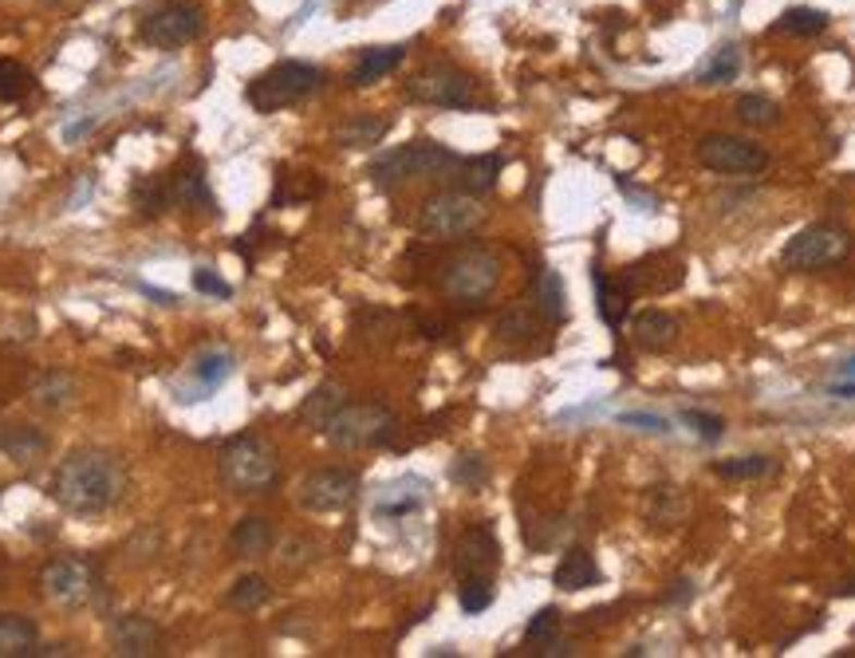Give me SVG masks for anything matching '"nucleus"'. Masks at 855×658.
<instances>
[{"instance_id": "412c9836", "label": "nucleus", "mask_w": 855, "mask_h": 658, "mask_svg": "<svg viewBox=\"0 0 855 658\" xmlns=\"http://www.w3.org/2000/svg\"><path fill=\"white\" fill-rule=\"evenodd\" d=\"M643 513H647L650 525L674 528V525H682V521H686V513H691V501H686V493H682L679 485H655V489H647Z\"/></svg>"}, {"instance_id": "a211bd4d", "label": "nucleus", "mask_w": 855, "mask_h": 658, "mask_svg": "<svg viewBox=\"0 0 855 658\" xmlns=\"http://www.w3.org/2000/svg\"><path fill=\"white\" fill-rule=\"evenodd\" d=\"M170 190H174V206L213 209V190H209V178H206V170H201L197 158H186V162L170 174Z\"/></svg>"}, {"instance_id": "2eb2a0df", "label": "nucleus", "mask_w": 855, "mask_h": 658, "mask_svg": "<svg viewBox=\"0 0 855 658\" xmlns=\"http://www.w3.org/2000/svg\"><path fill=\"white\" fill-rule=\"evenodd\" d=\"M107 647L119 658H150L162 647V627L150 616H119L107 627Z\"/></svg>"}, {"instance_id": "a19ab883", "label": "nucleus", "mask_w": 855, "mask_h": 658, "mask_svg": "<svg viewBox=\"0 0 855 658\" xmlns=\"http://www.w3.org/2000/svg\"><path fill=\"white\" fill-rule=\"evenodd\" d=\"M450 482L462 485V489H481V485H489V462H485L481 453H462L454 465H450Z\"/></svg>"}, {"instance_id": "7c9ffc66", "label": "nucleus", "mask_w": 855, "mask_h": 658, "mask_svg": "<svg viewBox=\"0 0 855 658\" xmlns=\"http://www.w3.org/2000/svg\"><path fill=\"white\" fill-rule=\"evenodd\" d=\"M32 394H36L40 406L60 411V406H68V402L75 399V379L68 375V370H44L40 379L32 382Z\"/></svg>"}, {"instance_id": "ddd939ff", "label": "nucleus", "mask_w": 855, "mask_h": 658, "mask_svg": "<svg viewBox=\"0 0 855 658\" xmlns=\"http://www.w3.org/2000/svg\"><path fill=\"white\" fill-rule=\"evenodd\" d=\"M40 592L60 607H80L91 599L95 572L91 564H83L75 556H56L40 568Z\"/></svg>"}, {"instance_id": "f3484780", "label": "nucleus", "mask_w": 855, "mask_h": 658, "mask_svg": "<svg viewBox=\"0 0 855 658\" xmlns=\"http://www.w3.org/2000/svg\"><path fill=\"white\" fill-rule=\"evenodd\" d=\"M679 340V319L670 316V312L659 308H643L639 316H631V343L647 355H659V351L674 348Z\"/></svg>"}, {"instance_id": "c9c22d12", "label": "nucleus", "mask_w": 855, "mask_h": 658, "mask_svg": "<svg viewBox=\"0 0 855 658\" xmlns=\"http://www.w3.org/2000/svg\"><path fill=\"white\" fill-rule=\"evenodd\" d=\"M359 336L367 343H391L399 336V316L387 308H363L359 312Z\"/></svg>"}, {"instance_id": "f257e3e1", "label": "nucleus", "mask_w": 855, "mask_h": 658, "mask_svg": "<svg viewBox=\"0 0 855 658\" xmlns=\"http://www.w3.org/2000/svg\"><path fill=\"white\" fill-rule=\"evenodd\" d=\"M52 501L75 516H99L126 493V465L119 453L75 450L52 474Z\"/></svg>"}, {"instance_id": "5701e85b", "label": "nucleus", "mask_w": 855, "mask_h": 658, "mask_svg": "<svg viewBox=\"0 0 855 658\" xmlns=\"http://www.w3.org/2000/svg\"><path fill=\"white\" fill-rule=\"evenodd\" d=\"M533 308L545 324H564L567 319V292L557 268H540L533 280Z\"/></svg>"}, {"instance_id": "72a5a7b5", "label": "nucleus", "mask_w": 855, "mask_h": 658, "mask_svg": "<svg viewBox=\"0 0 855 658\" xmlns=\"http://www.w3.org/2000/svg\"><path fill=\"white\" fill-rule=\"evenodd\" d=\"M268 599H272V587H268V580L257 576V572H248V576H241L237 584L229 587L225 604L237 607V611H257V607H265Z\"/></svg>"}, {"instance_id": "4468645a", "label": "nucleus", "mask_w": 855, "mask_h": 658, "mask_svg": "<svg viewBox=\"0 0 855 658\" xmlns=\"http://www.w3.org/2000/svg\"><path fill=\"white\" fill-rule=\"evenodd\" d=\"M497 564H501V545H497V533L489 525H469L462 533L454 548V576H493Z\"/></svg>"}, {"instance_id": "0eeeda50", "label": "nucleus", "mask_w": 855, "mask_h": 658, "mask_svg": "<svg viewBox=\"0 0 855 658\" xmlns=\"http://www.w3.org/2000/svg\"><path fill=\"white\" fill-rule=\"evenodd\" d=\"M852 233L835 221H816V226H804L801 233L784 241L781 248V265L789 272H820V268H835L852 257Z\"/></svg>"}, {"instance_id": "58836bf2", "label": "nucleus", "mask_w": 855, "mask_h": 658, "mask_svg": "<svg viewBox=\"0 0 855 658\" xmlns=\"http://www.w3.org/2000/svg\"><path fill=\"white\" fill-rule=\"evenodd\" d=\"M457 604H462L465 616H481L485 607L493 604V576H469V580H457Z\"/></svg>"}, {"instance_id": "dca6fc26", "label": "nucleus", "mask_w": 855, "mask_h": 658, "mask_svg": "<svg viewBox=\"0 0 855 658\" xmlns=\"http://www.w3.org/2000/svg\"><path fill=\"white\" fill-rule=\"evenodd\" d=\"M229 375H233V355L221 348H209L190 363V387H182L178 394H182V402H201L206 394H213Z\"/></svg>"}, {"instance_id": "423d86ee", "label": "nucleus", "mask_w": 855, "mask_h": 658, "mask_svg": "<svg viewBox=\"0 0 855 658\" xmlns=\"http://www.w3.org/2000/svg\"><path fill=\"white\" fill-rule=\"evenodd\" d=\"M323 434L335 450H375L399 434V418L379 402H343L335 418L323 426Z\"/></svg>"}, {"instance_id": "473e14b6", "label": "nucleus", "mask_w": 855, "mask_h": 658, "mask_svg": "<svg viewBox=\"0 0 855 658\" xmlns=\"http://www.w3.org/2000/svg\"><path fill=\"white\" fill-rule=\"evenodd\" d=\"M742 75V48L737 44H725V48H718V52L710 56V63L698 72V83H706V87H722V83H733Z\"/></svg>"}, {"instance_id": "6e6552de", "label": "nucleus", "mask_w": 855, "mask_h": 658, "mask_svg": "<svg viewBox=\"0 0 855 658\" xmlns=\"http://www.w3.org/2000/svg\"><path fill=\"white\" fill-rule=\"evenodd\" d=\"M481 221H485L481 197L465 194V190H438V194L426 197L423 206H418V217H414L418 233L430 241L469 237Z\"/></svg>"}, {"instance_id": "a18cd8bd", "label": "nucleus", "mask_w": 855, "mask_h": 658, "mask_svg": "<svg viewBox=\"0 0 855 658\" xmlns=\"http://www.w3.org/2000/svg\"><path fill=\"white\" fill-rule=\"evenodd\" d=\"M694 596H698L694 580H674V584H670L667 592H662V604H667V607H686Z\"/></svg>"}, {"instance_id": "2f4dec72", "label": "nucleus", "mask_w": 855, "mask_h": 658, "mask_svg": "<svg viewBox=\"0 0 855 658\" xmlns=\"http://www.w3.org/2000/svg\"><path fill=\"white\" fill-rule=\"evenodd\" d=\"M828 28V12L808 9V4H796V9H784L777 16L773 32H784V36H820Z\"/></svg>"}, {"instance_id": "f704fd0d", "label": "nucleus", "mask_w": 855, "mask_h": 658, "mask_svg": "<svg viewBox=\"0 0 855 658\" xmlns=\"http://www.w3.org/2000/svg\"><path fill=\"white\" fill-rule=\"evenodd\" d=\"M44 450H48V438L36 426H12L9 438H4V453L12 462H36Z\"/></svg>"}, {"instance_id": "aec40b11", "label": "nucleus", "mask_w": 855, "mask_h": 658, "mask_svg": "<svg viewBox=\"0 0 855 658\" xmlns=\"http://www.w3.org/2000/svg\"><path fill=\"white\" fill-rule=\"evenodd\" d=\"M272 545H277V528H272L268 516H245V521H237L233 533H229V548H233V556H241V560L268 556Z\"/></svg>"}, {"instance_id": "de8ad7c7", "label": "nucleus", "mask_w": 855, "mask_h": 658, "mask_svg": "<svg viewBox=\"0 0 855 658\" xmlns=\"http://www.w3.org/2000/svg\"><path fill=\"white\" fill-rule=\"evenodd\" d=\"M832 394H840V399H855V382H832Z\"/></svg>"}, {"instance_id": "39448f33", "label": "nucleus", "mask_w": 855, "mask_h": 658, "mask_svg": "<svg viewBox=\"0 0 855 658\" xmlns=\"http://www.w3.org/2000/svg\"><path fill=\"white\" fill-rule=\"evenodd\" d=\"M323 83H328V75H323V68H316V63L280 60V63H272L265 75H257V80L248 83L245 99L253 111L272 114V111H284V107L300 103V99H308V95H316Z\"/></svg>"}, {"instance_id": "bb28decb", "label": "nucleus", "mask_w": 855, "mask_h": 658, "mask_svg": "<svg viewBox=\"0 0 855 658\" xmlns=\"http://www.w3.org/2000/svg\"><path fill=\"white\" fill-rule=\"evenodd\" d=\"M501 170H505V158L501 155H477V158H462V166H457V182H462L465 194H489L497 185V178H501Z\"/></svg>"}, {"instance_id": "f03ea898", "label": "nucleus", "mask_w": 855, "mask_h": 658, "mask_svg": "<svg viewBox=\"0 0 855 658\" xmlns=\"http://www.w3.org/2000/svg\"><path fill=\"white\" fill-rule=\"evenodd\" d=\"M505 272L501 253L489 245H462L438 265V292L457 304H481L497 292Z\"/></svg>"}, {"instance_id": "393cba45", "label": "nucleus", "mask_w": 855, "mask_h": 658, "mask_svg": "<svg viewBox=\"0 0 855 658\" xmlns=\"http://www.w3.org/2000/svg\"><path fill=\"white\" fill-rule=\"evenodd\" d=\"M402 60H406V48H402V44L367 48V52H359V63H355V72H351V83H355V87H371L375 80L391 75Z\"/></svg>"}, {"instance_id": "b1692460", "label": "nucleus", "mask_w": 855, "mask_h": 658, "mask_svg": "<svg viewBox=\"0 0 855 658\" xmlns=\"http://www.w3.org/2000/svg\"><path fill=\"white\" fill-rule=\"evenodd\" d=\"M36 643H40V631L28 616H12V611L0 616V658L36 655Z\"/></svg>"}, {"instance_id": "79ce46f5", "label": "nucleus", "mask_w": 855, "mask_h": 658, "mask_svg": "<svg viewBox=\"0 0 855 658\" xmlns=\"http://www.w3.org/2000/svg\"><path fill=\"white\" fill-rule=\"evenodd\" d=\"M536 319H540V312L516 304V308H509L505 316L497 319V336L501 340H528V336H536Z\"/></svg>"}, {"instance_id": "7ed1b4c3", "label": "nucleus", "mask_w": 855, "mask_h": 658, "mask_svg": "<svg viewBox=\"0 0 855 658\" xmlns=\"http://www.w3.org/2000/svg\"><path fill=\"white\" fill-rule=\"evenodd\" d=\"M457 166H462V155H454L450 146L433 143V138H418V143L382 150V155L367 166V178H371L379 190H391V185L411 182V178H450V174H457Z\"/></svg>"}, {"instance_id": "20e7f679", "label": "nucleus", "mask_w": 855, "mask_h": 658, "mask_svg": "<svg viewBox=\"0 0 855 658\" xmlns=\"http://www.w3.org/2000/svg\"><path fill=\"white\" fill-rule=\"evenodd\" d=\"M221 477L245 497L272 493L280 482V458L260 434H237L221 446Z\"/></svg>"}, {"instance_id": "f8f14e48", "label": "nucleus", "mask_w": 855, "mask_h": 658, "mask_svg": "<svg viewBox=\"0 0 855 658\" xmlns=\"http://www.w3.org/2000/svg\"><path fill=\"white\" fill-rule=\"evenodd\" d=\"M359 501V474L343 470V465H328V470H312L304 482L296 485V504L304 513H343Z\"/></svg>"}, {"instance_id": "c85d7f7f", "label": "nucleus", "mask_w": 855, "mask_h": 658, "mask_svg": "<svg viewBox=\"0 0 855 658\" xmlns=\"http://www.w3.org/2000/svg\"><path fill=\"white\" fill-rule=\"evenodd\" d=\"M713 474L725 477V482H761V477L781 474V465H777V458L749 453V458H722V462H713Z\"/></svg>"}, {"instance_id": "6ab92c4d", "label": "nucleus", "mask_w": 855, "mask_h": 658, "mask_svg": "<svg viewBox=\"0 0 855 658\" xmlns=\"http://www.w3.org/2000/svg\"><path fill=\"white\" fill-rule=\"evenodd\" d=\"M599 580H603V572H599L596 556H591L588 548H567V552L560 556L557 572H552V584H557L560 592H584V587H596Z\"/></svg>"}, {"instance_id": "e433bc0d", "label": "nucleus", "mask_w": 855, "mask_h": 658, "mask_svg": "<svg viewBox=\"0 0 855 658\" xmlns=\"http://www.w3.org/2000/svg\"><path fill=\"white\" fill-rule=\"evenodd\" d=\"M737 119H742L745 126L765 131V126L781 123V107H777L773 99H765V95H742V99H737Z\"/></svg>"}, {"instance_id": "37998d69", "label": "nucleus", "mask_w": 855, "mask_h": 658, "mask_svg": "<svg viewBox=\"0 0 855 658\" xmlns=\"http://www.w3.org/2000/svg\"><path fill=\"white\" fill-rule=\"evenodd\" d=\"M682 422L691 426L694 434H698L701 442H722V434H725V418L722 414H710V411H682Z\"/></svg>"}, {"instance_id": "3c124183", "label": "nucleus", "mask_w": 855, "mask_h": 658, "mask_svg": "<svg viewBox=\"0 0 855 658\" xmlns=\"http://www.w3.org/2000/svg\"><path fill=\"white\" fill-rule=\"evenodd\" d=\"M844 375H855V360H852V363H844Z\"/></svg>"}, {"instance_id": "4be33fe9", "label": "nucleus", "mask_w": 855, "mask_h": 658, "mask_svg": "<svg viewBox=\"0 0 855 658\" xmlns=\"http://www.w3.org/2000/svg\"><path fill=\"white\" fill-rule=\"evenodd\" d=\"M387 131H391L387 114H351L347 123L335 126V143L343 150H371L387 138Z\"/></svg>"}, {"instance_id": "49530a36", "label": "nucleus", "mask_w": 855, "mask_h": 658, "mask_svg": "<svg viewBox=\"0 0 855 658\" xmlns=\"http://www.w3.org/2000/svg\"><path fill=\"white\" fill-rule=\"evenodd\" d=\"M623 422H627V426H650L655 434L670 430L667 422H662V418H650V414H623Z\"/></svg>"}, {"instance_id": "cd10ccee", "label": "nucleus", "mask_w": 855, "mask_h": 658, "mask_svg": "<svg viewBox=\"0 0 855 658\" xmlns=\"http://www.w3.org/2000/svg\"><path fill=\"white\" fill-rule=\"evenodd\" d=\"M343 402H347V391H343L340 382H323V387H316V391L304 399V406H300V422L323 430V426L335 418V411H340Z\"/></svg>"}, {"instance_id": "1a4fd4ad", "label": "nucleus", "mask_w": 855, "mask_h": 658, "mask_svg": "<svg viewBox=\"0 0 855 658\" xmlns=\"http://www.w3.org/2000/svg\"><path fill=\"white\" fill-rule=\"evenodd\" d=\"M406 99L426 107H450V111H469V107H481V95H477V80L454 63H430L418 75H411L406 83Z\"/></svg>"}, {"instance_id": "8fccbe9b", "label": "nucleus", "mask_w": 855, "mask_h": 658, "mask_svg": "<svg viewBox=\"0 0 855 658\" xmlns=\"http://www.w3.org/2000/svg\"><path fill=\"white\" fill-rule=\"evenodd\" d=\"M4 438H9V426H4V422H0V450H4Z\"/></svg>"}, {"instance_id": "a878e982", "label": "nucleus", "mask_w": 855, "mask_h": 658, "mask_svg": "<svg viewBox=\"0 0 855 658\" xmlns=\"http://www.w3.org/2000/svg\"><path fill=\"white\" fill-rule=\"evenodd\" d=\"M596 308H599V319L608 324L611 331L623 328V319H627V304H631V292L627 284H619V280H608L603 277V268H596Z\"/></svg>"}, {"instance_id": "9d476101", "label": "nucleus", "mask_w": 855, "mask_h": 658, "mask_svg": "<svg viewBox=\"0 0 855 658\" xmlns=\"http://www.w3.org/2000/svg\"><path fill=\"white\" fill-rule=\"evenodd\" d=\"M206 32V12L197 9L194 0H162L158 9H150L138 21V36L158 52H174L186 48Z\"/></svg>"}, {"instance_id": "09e8293b", "label": "nucleus", "mask_w": 855, "mask_h": 658, "mask_svg": "<svg viewBox=\"0 0 855 658\" xmlns=\"http://www.w3.org/2000/svg\"><path fill=\"white\" fill-rule=\"evenodd\" d=\"M835 596L852 599V596H855V576H852V580H844V584H835Z\"/></svg>"}, {"instance_id": "c03bdc74", "label": "nucleus", "mask_w": 855, "mask_h": 658, "mask_svg": "<svg viewBox=\"0 0 855 658\" xmlns=\"http://www.w3.org/2000/svg\"><path fill=\"white\" fill-rule=\"evenodd\" d=\"M194 289H197V292H206V296H221V300L233 296V289H229L225 280L217 277L213 268H197V272H194Z\"/></svg>"}, {"instance_id": "c756f323", "label": "nucleus", "mask_w": 855, "mask_h": 658, "mask_svg": "<svg viewBox=\"0 0 855 658\" xmlns=\"http://www.w3.org/2000/svg\"><path fill=\"white\" fill-rule=\"evenodd\" d=\"M134 209L143 217H162L166 209L174 206V190H170V178H138L134 182Z\"/></svg>"}, {"instance_id": "9b49d317", "label": "nucleus", "mask_w": 855, "mask_h": 658, "mask_svg": "<svg viewBox=\"0 0 855 658\" xmlns=\"http://www.w3.org/2000/svg\"><path fill=\"white\" fill-rule=\"evenodd\" d=\"M698 162L713 174H733V178H749V174H765L769 170V150L749 138H737V134L725 131H710L698 138Z\"/></svg>"}, {"instance_id": "4c0bfd02", "label": "nucleus", "mask_w": 855, "mask_h": 658, "mask_svg": "<svg viewBox=\"0 0 855 658\" xmlns=\"http://www.w3.org/2000/svg\"><path fill=\"white\" fill-rule=\"evenodd\" d=\"M32 72L16 60H0V103H21L32 92Z\"/></svg>"}, {"instance_id": "ea45409f", "label": "nucleus", "mask_w": 855, "mask_h": 658, "mask_svg": "<svg viewBox=\"0 0 855 658\" xmlns=\"http://www.w3.org/2000/svg\"><path fill=\"white\" fill-rule=\"evenodd\" d=\"M560 638V611L557 607H540V611H536L533 619H528V627H525V643L528 647H552V643H557ZM545 650H540V655H545Z\"/></svg>"}]
</instances>
